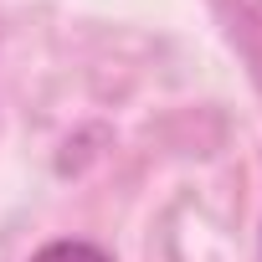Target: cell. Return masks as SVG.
Instances as JSON below:
<instances>
[{
	"label": "cell",
	"instance_id": "cell-1",
	"mask_svg": "<svg viewBox=\"0 0 262 262\" xmlns=\"http://www.w3.org/2000/svg\"><path fill=\"white\" fill-rule=\"evenodd\" d=\"M31 262H113V257L93 242H47Z\"/></svg>",
	"mask_w": 262,
	"mask_h": 262
}]
</instances>
